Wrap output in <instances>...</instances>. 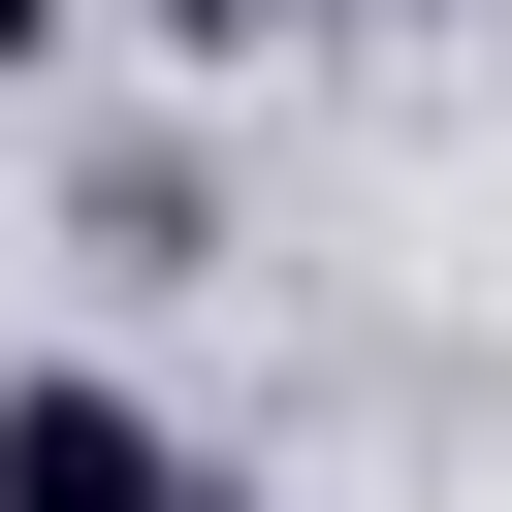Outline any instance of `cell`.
<instances>
[{
  "label": "cell",
  "mask_w": 512,
  "mask_h": 512,
  "mask_svg": "<svg viewBox=\"0 0 512 512\" xmlns=\"http://www.w3.org/2000/svg\"><path fill=\"white\" fill-rule=\"evenodd\" d=\"M32 64H64V0H0V96H32Z\"/></svg>",
  "instance_id": "2"
},
{
  "label": "cell",
  "mask_w": 512,
  "mask_h": 512,
  "mask_svg": "<svg viewBox=\"0 0 512 512\" xmlns=\"http://www.w3.org/2000/svg\"><path fill=\"white\" fill-rule=\"evenodd\" d=\"M160 480H192V448H160L128 384H64V352L0 384V512H160Z\"/></svg>",
  "instance_id": "1"
},
{
  "label": "cell",
  "mask_w": 512,
  "mask_h": 512,
  "mask_svg": "<svg viewBox=\"0 0 512 512\" xmlns=\"http://www.w3.org/2000/svg\"><path fill=\"white\" fill-rule=\"evenodd\" d=\"M224 32H256V0H224Z\"/></svg>",
  "instance_id": "4"
},
{
  "label": "cell",
  "mask_w": 512,
  "mask_h": 512,
  "mask_svg": "<svg viewBox=\"0 0 512 512\" xmlns=\"http://www.w3.org/2000/svg\"><path fill=\"white\" fill-rule=\"evenodd\" d=\"M160 512H256V480H160Z\"/></svg>",
  "instance_id": "3"
}]
</instances>
